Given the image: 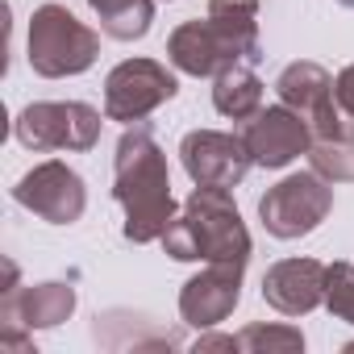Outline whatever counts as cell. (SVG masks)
Segmentation results:
<instances>
[{
	"mask_svg": "<svg viewBox=\"0 0 354 354\" xmlns=\"http://www.w3.org/2000/svg\"><path fill=\"white\" fill-rule=\"evenodd\" d=\"M113 201L125 213L121 234L138 246L158 242L167 225L175 221V196H171V171L167 154L154 142L150 125H129L117 138L113 154Z\"/></svg>",
	"mask_w": 354,
	"mask_h": 354,
	"instance_id": "6da1fadb",
	"label": "cell"
},
{
	"mask_svg": "<svg viewBox=\"0 0 354 354\" xmlns=\"http://www.w3.org/2000/svg\"><path fill=\"white\" fill-rule=\"evenodd\" d=\"M167 59L184 75H221L234 63H259V0H209L205 21H184L167 38Z\"/></svg>",
	"mask_w": 354,
	"mask_h": 354,
	"instance_id": "7a4b0ae2",
	"label": "cell"
},
{
	"mask_svg": "<svg viewBox=\"0 0 354 354\" xmlns=\"http://www.w3.org/2000/svg\"><path fill=\"white\" fill-rule=\"evenodd\" d=\"M158 242L175 263H250V234L230 188H196Z\"/></svg>",
	"mask_w": 354,
	"mask_h": 354,
	"instance_id": "3957f363",
	"label": "cell"
},
{
	"mask_svg": "<svg viewBox=\"0 0 354 354\" xmlns=\"http://www.w3.org/2000/svg\"><path fill=\"white\" fill-rule=\"evenodd\" d=\"M100 55V34L84 26L67 5H38L26 34V59L42 80L84 75Z\"/></svg>",
	"mask_w": 354,
	"mask_h": 354,
	"instance_id": "277c9868",
	"label": "cell"
},
{
	"mask_svg": "<svg viewBox=\"0 0 354 354\" xmlns=\"http://www.w3.org/2000/svg\"><path fill=\"white\" fill-rule=\"evenodd\" d=\"M333 213V184L321 171H292L259 201V221L271 238L296 242Z\"/></svg>",
	"mask_w": 354,
	"mask_h": 354,
	"instance_id": "5b68a950",
	"label": "cell"
},
{
	"mask_svg": "<svg viewBox=\"0 0 354 354\" xmlns=\"http://www.w3.org/2000/svg\"><path fill=\"white\" fill-rule=\"evenodd\" d=\"M100 113L84 100H34L17 113L13 133L26 150H92L100 142Z\"/></svg>",
	"mask_w": 354,
	"mask_h": 354,
	"instance_id": "8992f818",
	"label": "cell"
},
{
	"mask_svg": "<svg viewBox=\"0 0 354 354\" xmlns=\"http://www.w3.org/2000/svg\"><path fill=\"white\" fill-rule=\"evenodd\" d=\"M75 288L63 279L50 283H34V288H5V300H0V346L5 350H34V342L26 333L34 329H55L75 313Z\"/></svg>",
	"mask_w": 354,
	"mask_h": 354,
	"instance_id": "52a82bcc",
	"label": "cell"
},
{
	"mask_svg": "<svg viewBox=\"0 0 354 354\" xmlns=\"http://www.w3.org/2000/svg\"><path fill=\"white\" fill-rule=\"evenodd\" d=\"M175 92H180V80L167 71V63H158V59H125L104 80V121L133 125V121L150 117L158 104H167Z\"/></svg>",
	"mask_w": 354,
	"mask_h": 354,
	"instance_id": "ba28073f",
	"label": "cell"
},
{
	"mask_svg": "<svg viewBox=\"0 0 354 354\" xmlns=\"http://www.w3.org/2000/svg\"><path fill=\"white\" fill-rule=\"evenodd\" d=\"M13 201L50 225H75L88 209V188L75 167H67L63 158H46L17 180Z\"/></svg>",
	"mask_w": 354,
	"mask_h": 354,
	"instance_id": "9c48e42d",
	"label": "cell"
},
{
	"mask_svg": "<svg viewBox=\"0 0 354 354\" xmlns=\"http://www.w3.org/2000/svg\"><path fill=\"white\" fill-rule=\"evenodd\" d=\"M180 162L196 188H238L246 171L254 167L242 133L221 129H192L180 142Z\"/></svg>",
	"mask_w": 354,
	"mask_h": 354,
	"instance_id": "30bf717a",
	"label": "cell"
},
{
	"mask_svg": "<svg viewBox=\"0 0 354 354\" xmlns=\"http://www.w3.org/2000/svg\"><path fill=\"white\" fill-rule=\"evenodd\" d=\"M242 142L254 158V167H267V171H279L288 162H296L300 154H308L313 146V129L308 121L288 109V104H271V109H259L246 129H242Z\"/></svg>",
	"mask_w": 354,
	"mask_h": 354,
	"instance_id": "8fae6325",
	"label": "cell"
},
{
	"mask_svg": "<svg viewBox=\"0 0 354 354\" xmlns=\"http://www.w3.org/2000/svg\"><path fill=\"white\" fill-rule=\"evenodd\" d=\"M242 275H246V263H209L201 275H192L184 283L180 317L196 329L221 325L242 300Z\"/></svg>",
	"mask_w": 354,
	"mask_h": 354,
	"instance_id": "7c38bea8",
	"label": "cell"
},
{
	"mask_svg": "<svg viewBox=\"0 0 354 354\" xmlns=\"http://www.w3.org/2000/svg\"><path fill=\"white\" fill-rule=\"evenodd\" d=\"M263 300L267 308L283 317H304L317 304H325V263L317 259H279L263 275Z\"/></svg>",
	"mask_w": 354,
	"mask_h": 354,
	"instance_id": "4fadbf2b",
	"label": "cell"
},
{
	"mask_svg": "<svg viewBox=\"0 0 354 354\" xmlns=\"http://www.w3.org/2000/svg\"><path fill=\"white\" fill-rule=\"evenodd\" d=\"M213 104L221 117L250 121L263 109V80L254 75L250 63H234L221 75H213Z\"/></svg>",
	"mask_w": 354,
	"mask_h": 354,
	"instance_id": "5bb4252c",
	"label": "cell"
},
{
	"mask_svg": "<svg viewBox=\"0 0 354 354\" xmlns=\"http://www.w3.org/2000/svg\"><path fill=\"white\" fill-rule=\"evenodd\" d=\"M100 30L117 42H138L150 34L154 21V0H88Z\"/></svg>",
	"mask_w": 354,
	"mask_h": 354,
	"instance_id": "9a60e30c",
	"label": "cell"
},
{
	"mask_svg": "<svg viewBox=\"0 0 354 354\" xmlns=\"http://www.w3.org/2000/svg\"><path fill=\"white\" fill-rule=\"evenodd\" d=\"M234 342L246 354H296V350H304V333L296 325H263V321L246 325Z\"/></svg>",
	"mask_w": 354,
	"mask_h": 354,
	"instance_id": "2e32d148",
	"label": "cell"
},
{
	"mask_svg": "<svg viewBox=\"0 0 354 354\" xmlns=\"http://www.w3.org/2000/svg\"><path fill=\"white\" fill-rule=\"evenodd\" d=\"M308 158H313V171H321L333 184L354 180V142H313Z\"/></svg>",
	"mask_w": 354,
	"mask_h": 354,
	"instance_id": "e0dca14e",
	"label": "cell"
},
{
	"mask_svg": "<svg viewBox=\"0 0 354 354\" xmlns=\"http://www.w3.org/2000/svg\"><path fill=\"white\" fill-rule=\"evenodd\" d=\"M325 308L337 321L354 325V263H329L325 267Z\"/></svg>",
	"mask_w": 354,
	"mask_h": 354,
	"instance_id": "ac0fdd59",
	"label": "cell"
},
{
	"mask_svg": "<svg viewBox=\"0 0 354 354\" xmlns=\"http://www.w3.org/2000/svg\"><path fill=\"white\" fill-rule=\"evenodd\" d=\"M333 104L346 121H354V63L333 75Z\"/></svg>",
	"mask_w": 354,
	"mask_h": 354,
	"instance_id": "d6986e66",
	"label": "cell"
},
{
	"mask_svg": "<svg viewBox=\"0 0 354 354\" xmlns=\"http://www.w3.org/2000/svg\"><path fill=\"white\" fill-rule=\"evenodd\" d=\"M337 5H342V9H354V0H337Z\"/></svg>",
	"mask_w": 354,
	"mask_h": 354,
	"instance_id": "ffe728a7",
	"label": "cell"
}]
</instances>
